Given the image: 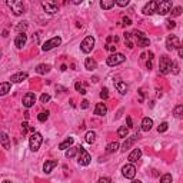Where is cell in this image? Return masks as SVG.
I'll list each match as a JSON object with an SVG mask.
<instances>
[{"instance_id": "obj_36", "label": "cell", "mask_w": 183, "mask_h": 183, "mask_svg": "<svg viewBox=\"0 0 183 183\" xmlns=\"http://www.w3.org/2000/svg\"><path fill=\"white\" fill-rule=\"evenodd\" d=\"M173 182V177L170 173H166V175H163L160 177V183H172Z\"/></svg>"}, {"instance_id": "obj_25", "label": "cell", "mask_w": 183, "mask_h": 183, "mask_svg": "<svg viewBox=\"0 0 183 183\" xmlns=\"http://www.w3.org/2000/svg\"><path fill=\"white\" fill-rule=\"evenodd\" d=\"M137 139H139V135H135V136H133V137H129V139H127V140H126V142L123 143V146H122L123 149H122V150H123V152H126L127 149H130V146L133 145V143H135L136 140H137Z\"/></svg>"}, {"instance_id": "obj_42", "label": "cell", "mask_w": 183, "mask_h": 183, "mask_svg": "<svg viewBox=\"0 0 183 183\" xmlns=\"http://www.w3.org/2000/svg\"><path fill=\"white\" fill-rule=\"evenodd\" d=\"M100 97L103 99V100H106V99L109 97V90L106 89V87H105V89H102V92H100Z\"/></svg>"}, {"instance_id": "obj_7", "label": "cell", "mask_w": 183, "mask_h": 183, "mask_svg": "<svg viewBox=\"0 0 183 183\" xmlns=\"http://www.w3.org/2000/svg\"><path fill=\"white\" fill-rule=\"evenodd\" d=\"M94 47V37L92 36H87V37L83 39V41L80 43V50L83 53H90Z\"/></svg>"}, {"instance_id": "obj_9", "label": "cell", "mask_w": 183, "mask_h": 183, "mask_svg": "<svg viewBox=\"0 0 183 183\" xmlns=\"http://www.w3.org/2000/svg\"><path fill=\"white\" fill-rule=\"evenodd\" d=\"M92 160V156L89 155L86 149H83V147H79V156H77V162L79 164H82V166H87Z\"/></svg>"}, {"instance_id": "obj_55", "label": "cell", "mask_w": 183, "mask_h": 183, "mask_svg": "<svg viewBox=\"0 0 183 183\" xmlns=\"http://www.w3.org/2000/svg\"><path fill=\"white\" fill-rule=\"evenodd\" d=\"M66 69H68V66H66V64H62V68H60V70H62V72H64Z\"/></svg>"}, {"instance_id": "obj_22", "label": "cell", "mask_w": 183, "mask_h": 183, "mask_svg": "<svg viewBox=\"0 0 183 183\" xmlns=\"http://www.w3.org/2000/svg\"><path fill=\"white\" fill-rule=\"evenodd\" d=\"M140 157H142V150H140V149H133L127 159H129L130 162H136V160H139Z\"/></svg>"}, {"instance_id": "obj_6", "label": "cell", "mask_w": 183, "mask_h": 183, "mask_svg": "<svg viewBox=\"0 0 183 183\" xmlns=\"http://www.w3.org/2000/svg\"><path fill=\"white\" fill-rule=\"evenodd\" d=\"M41 7L45 9V11L47 15H56L59 11V6H57L56 2L53 0H46V2H41Z\"/></svg>"}, {"instance_id": "obj_8", "label": "cell", "mask_w": 183, "mask_h": 183, "mask_svg": "<svg viewBox=\"0 0 183 183\" xmlns=\"http://www.w3.org/2000/svg\"><path fill=\"white\" fill-rule=\"evenodd\" d=\"M172 2L170 0H163V2H159V6H157L156 13L160 16L168 15L169 11H172Z\"/></svg>"}, {"instance_id": "obj_34", "label": "cell", "mask_w": 183, "mask_h": 183, "mask_svg": "<svg viewBox=\"0 0 183 183\" xmlns=\"http://www.w3.org/2000/svg\"><path fill=\"white\" fill-rule=\"evenodd\" d=\"M117 135H119L120 137H126V136L129 135V127L120 126V127H119V130H117Z\"/></svg>"}, {"instance_id": "obj_41", "label": "cell", "mask_w": 183, "mask_h": 183, "mask_svg": "<svg viewBox=\"0 0 183 183\" xmlns=\"http://www.w3.org/2000/svg\"><path fill=\"white\" fill-rule=\"evenodd\" d=\"M166 27H168V29H175V27H176V23L173 22L172 19H168V20H166Z\"/></svg>"}, {"instance_id": "obj_15", "label": "cell", "mask_w": 183, "mask_h": 183, "mask_svg": "<svg viewBox=\"0 0 183 183\" xmlns=\"http://www.w3.org/2000/svg\"><path fill=\"white\" fill-rule=\"evenodd\" d=\"M26 41H27L26 33H20V34H17L15 39V46L17 49H23V46L26 45Z\"/></svg>"}, {"instance_id": "obj_37", "label": "cell", "mask_w": 183, "mask_h": 183, "mask_svg": "<svg viewBox=\"0 0 183 183\" xmlns=\"http://www.w3.org/2000/svg\"><path fill=\"white\" fill-rule=\"evenodd\" d=\"M168 129H169L168 122H163V123L159 124V127H157V132H159V133H163V132H166Z\"/></svg>"}, {"instance_id": "obj_43", "label": "cell", "mask_w": 183, "mask_h": 183, "mask_svg": "<svg viewBox=\"0 0 183 183\" xmlns=\"http://www.w3.org/2000/svg\"><path fill=\"white\" fill-rule=\"evenodd\" d=\"M49 100H50V96H49L47 93H43L40 96V102H41V103H47Z\"/></svg>"}, {"instance_id": "obj_14", "label": "cell", "mask_w": 183, "mask_h": 183, "mask_svg": "<svg viewBox=\"0 0 183 183\" xmlns=\"http://www.w3.org/2000/svg\"><path fill=\"white\" fill-rule=\"evenodd\" d=\"M157 6H159V2H157V0L149 2V3H147L145 7H143V15H149L150 16V15H153V13H156Z\"/></svg>"}, {"instance_id": "obj_31", "label": "cell", "mask_w": 183, "mask_h": 183, "mask_svg": "<svg viewBox=\"0 0 183 183\" xmlns=\"http://www.w3.org/2000/svg\"><path fill=\"white\" fill-rule=\"evenodd\" d=\"M16 33L17 34H20V33H24V32H26L27 30V23L26 22H20L19 24H17V26H16Z\"/></svg>"}, {"instance_id": "obj_24", "label": "cell", "mask_w": 183, "mask_h": 183, "mask_svg": "<svg viewBox=\"0 0 183 183\" xmlns=\"http://www.w3.org/2000/svg\"><path fill=\"white\" fill-rule=\"evenodd\" d=\"M0 142H2V146H3V149H6V150H9L10 149V140H9V136L6 135V133H2L0 135Z\"/></svg>"}, {"instance_id": "obj_47", "label": "cell", "mask_w": 183, "mask_h": 183, "mask_svg": "<svg viewBox=\"0 0 183 183\" xmlns=\"http://www.w3.org/2000/svg\"><path fill=\"white\" fill-rule=\"evenodd\" d=\"M80 107H82V109H87V107H89V100H82Z\"/></svg>"}, {"instance_id": "obj_5", "label": "cell", "mask_w": 183, "mask_h": 183, "mask_svg": "<svg viewBox=\"0 0 183 183\" xmlns=\"http://www.w3.org/2000/svg\"><path fill=\"white\" fill-rule=\"evenodd\" d=\"M132 34L135 36V39H136V41H137L139 47H147V46L150 45L149 37H147V36H146L143 32H140V30H135V32H133Z\"/></svg>"}, {"instance_id": "obj_19", "label": "cell", "mask_w": 183, "mask_h": 183, "mask_svg": "<svg viewBox=\"0 0 183 183\" xmlns=\"http://www.w3.org/2000/svg\"><path fill=\"white\" fill-rule=\"evenodd\" d=\"M107 113V107H106L105 103H97L96 107H94V115L97 116H105Z\"/></svg>"}, {"instance_id": "obj_26", "label": "cell", "mask_w": 183, "mask_h": 183, "mask_svg": "<svg viewBox=\"0 0 183 183\" xmlns=\"http://www.w3.org/2000/svg\"><path fill=\"white\" fill-rule=\"evenodd\" d=\"M10 89H11V83L10 82H3L2 85H0V94H2V96L7 94L9 92H10Z\"/></svg>"}, {"instance_id": "obj_23", "label": "cell", "mask_w": 183, "mask_h": 183, "mask_svg": "<svg viewBox=\"0 0 183 183\" xmlns=\"http://www.w3.org/2000/svg\"><path fill=\"white\" fill-rule=\"evenodd\" d=\"M73 143H75V139L73 137H68L66 139V140H64V142H62L59 145V149L60 150H66V149H70L72 147V145H73Z\"/></svg>"}, {"instance_id": "obj_46", "label": "cell", "mask_w": 183, "mask_h": 183, "mask_svg": "<svg viewBox=\"0 0 183 183\" xmlns=\"http://www.w3.org/2000/svg\"><path fill=\"white\" fill-rule=\"evenodd\" d=\"M106 50H109V52H115V53H116V46H113V45H106Z\"/></svg>"}, {"instance_id": "obj_21", "label": "cell", "mask_w": 183, "mask_h": 183, "mask_svg": "<svg viewBox=\"0 0 183 183\" xmlns=\"http://www.w3.org/2000/svg\"><path fill=\"white\" fill-rule=\"evenodd\" d=\"M85 68L87 69V70H94V69H97V63H96V60L92 59V57H87L86 60H85Z\"/></svg>"}, {"instance_id": "obj_28", "label": "cell", "mask_w": 183, "mask_h": 183, "mask_svg": "<svg viewBox=\"0 0 183 183\" xmlns=\"http://www.w3.org/2000/svg\"><path fill=\"white\" fill-rule=\"evenodd\" d=\"M36 72H37L39 75H46V73L50 72V66H49V64L41 63V64H39L37 68H36Z\"/></svg>"}, {"instance_id": "obj_17", "label": "cell", "mask_w": 183, "mask_h": 183, "mask_svg": "<svg viewBox=\"0 0 183 183\" xmlns=\"http://www.w3.org/2000/svg\"><path fill=\"white\" fill-rule=\"evenodd\" d=\"M27 79V73L26 72H20V73H16V75L11 76V83H22Z\"/></svg>"}, {"instance_id": "obj_11", "label": "cell", "mask_w": 183, "mask_h": 183, "mask_svg": "<svg viewBox=\"0 0 183 183\" xmlns=\"http://www.w3.org/2000/svg\"><path fill=\"white\" fill-rule=\"evenodd\" d=\"M179 46H180V41L177 39V36H175V34L168 36V39H166V49L169 52H173L176 49H179Z\"/></svg>"}, {"instance_id": "obj_33", "label": "cell", "mask_w": 183, "mask_h": 183, "mask_svg": "<svg viewBox=\"0 0 183 183\" xmlns=\"http://www.w3.org/2000/svg\"><path fill=\"white\" fill-rule=\"evenodd\" d=\"M76 153H79V147H70V149L64 153V156L68 157V159H72V157H75Z\"/></svg>"}, {"instance_id": "obj_27", "label": "cell", "mask_w": 183, "mask_h": 183, "mask_svg": "<svg viewBox=\"0 0 183 183\" xmlns=\"http://www.w3.org/2000/svg\"><path fill=\"white\" fill-rule=\"evenodd\" d=\"M115 4H116L115 0H102V2H100V7L103 9V10H109V9H112Z\"/></svg>"}, {"instance_id": "obj_35", "label": "cell", "mask_w": 183, "mask_h": 183, "mask_svg": "<svg viewBox=\"0 0 183 183\" xmlns=\"http://www.w3.org/2000/svg\"><path fill=\"white\" fill-rule=\"evenodd\" d=\"M124 41L127 43V47L129 49H133V41H132V33H124Z\"/></svg>"}, {"instance_id": "obj_38", "label": "cell", "mask_w": 183, "mask_h": 183, "mask_svg": "<svg viewBox=\"0 0 183 183\" xmlns=\"http://www.w3.org/2000/svg\"><path fill=\"white\" fill-rule=\"evenodd\" d=\"M170 13H172L173 17H176V16H180V15H182V7H180V6H176V7L172 9V11H170Z\"/></svg>"}, {"instance_id": "obj_54", "label": "cell", "mask_w": 183, "mask_h": 183, "mask_svg": "<svg viewBox=\"0 0 183 183\" xmlns=\"http://www.w3.org/2000/svg\"><path fill=\"white\" fill-rule=\"evenodd\" d=\"M9 36V32L7 30H3V37H7Z\"/></svg>"}, {"instance_id": "obj_57", "label": "cell", "mask_w": 183, "mask_h": 183, "mask_svg": "<svg viewBox=\"0 0 183 183\" xmlns=\"http://www.w3.org/2000/svg\"><path fill=\"white\" fill-rule=\"evenodd\" d=\"M132 183H142V182H140V180H133Z\"/></svg>"}, {"instance_id": "obj_39", "label": "cell", "mask_w": 183, "mask_h": 183, "mask_svg": "<svg viewBox=\"0 0 183 183\" xmlns=\"http://www.w3.org/2000/svg\"><path fill=\"white\" fill-rule=\"evenodd\" d=\"M37 119H39V122H46V120L49 119V112H41V113H39Z\"/></svg>"}, {"instance_id": "obj_30", "label": "cell", "mask_w": 183, "mask_h": 183, "mask_svg": "<svg viewBox=\"0 0 183 183\" xmlns=\"http://www.w3.org/2000/svg\"><path fill=\"white\" fill-rule=\"evenodd\" d=\"M173 116L177 117V119H182L183 117V105H177L173 109Z\"/></svg>"}, {"instance_id": "obj_20", "label": "cell", "mask_w": 183, "mask_h": 183, "mask_svg": "<svg viewBox=\"0 0 183 183\" xmlns=\"http://www.w3.org/2000/svg\"><path fill=\"white\" fill-rule=\"evenodd\" d=\"M152 127H153V120L150 119V117H145V119L142 120V130L149 132Z\"/></svg>"}, {"instance_id": "obj_50", "label": "cell", "mask_w": 183, "mask_h": 183, "mask_svg": "<svg viewBox=\"0 0 183 183\" xmlns=\"http://www.w3.org/2000/svg\"><path fill=\"white\" fill-rule=\"evenodd\" d=\"M97 183H110V179L109 177H100V179L97 180Z\"/></svg>"}, {"instance_id": "obj_1", "label": "cell", "mask_w": 183, "mask_h": 183, "mask_svg": "<svg viewBox=\"0 0 183 183\" xmlns=\"http://www.w3.org/2000/svg\"><path fill=\"white\" fill-rule=\"evenodd\" d=\"M172 66H173V62L169 59L168 56H162L160 57V62H159V70H160L162 75H169V73H172Z\"/></svg>"}, {"instance_id": "obj_18", "label": "cell", "mask_w": 183, "mask_h": 183, "mask_svg": "<svg viewBox=\"0 0 183 183\" xmlns=\"http://www.w3.org/2000/svg\"><path fill=\"white\" fill-rule=\"evenodd\" d=\"M57 166V160H46L45 164H43V170H45L46 173H52V170Z\"/></svg>"}, {"instance_id": "obj_2", "label": "cell", "mask_w": 183, "mask_h": 183, "mask_svg": "<svg viewBox=\"0 0 183 183\" xmlns=\"http://www.w3.org/2000/svg\"><path fill=\"white\" fill-rule=\"evenodd\" d=\"M7 6L11 9L15 16H22L24 13V4L20 0H7Z\"/></svg>"}, {"instance_id": "obj_16", "label": "cell", "mask_w": 183, "mask_h": 183, "mask_svg": "<svg viewBox=\"0 0 183 183\" xmlns=\"http://www.w3.org/2000/svg\"><path fill=\"white\" fill-rule=\"evenodd\" d=\"M113 83H115V87H116V90H117L119 93L124 94L127 92V86H126V83H124L123 80H120V79H115Z\"/></svg>"}, {"instance_id": "obj_45", "label": "cell", "mask_w": 183, "mask_h": 183, "mask_svg": "<svg viewBox=\"0 0 183 183\" xmlns=\"http://www.w3.org/2000/svg\"><path fill=\"white\" fill-rule=\"evenodd\" d=\"M116 4H117V6H120V7H124V6H127V4H129V0H119V2H116Z\"/></svg>"}, {"instance_id": "obj_49", "label": "cell", "mask_w": 183, "mask_h": 183, "mask_svg": "<svg viewBox=\"0 0 183 183\" xmlns=\"http://www.w3.org/2000/svg\"><path fill=\"white\" fill-rule=\"evenodd\" d=\"M22 129H23V133H26L27 130H30V127H29V124L26 123V122H23V124H22Z\"/></svg>"}, {"instance_id": "obj_4", "label": "cell", "mask_w": 183, "mask_h": 183, "mask_svg": "<svg viewBox=\"0 0 183 183\" xmlns=\"http://www.w3.org/2000/svg\"><path fill=\"white\" fill-rule=\"evenodd\" d=\"M126 60V57H124V54H122V53H112L110 56L106 59V63H107V66H119V64H122Z\"/></svg>"}, {"instance_id": "obj_53", "label": "cell", "mask_w": 183, "mask_h": 183, "mask_svg": "<svg viewBox=\"0 0 183 183\" xmlns=\"http://www.w3.org/2000/svg\"><path fill=\"white\" fill-rule=\"evenodd\" d=\"M152 66H153V63H152V59H149V60H147V63H146V68L150 70V69H152Z\"/></svg>"}, {"instance_id": "obj_56", "label": "cell", "mask_w": 183, "mask_h": 183, "mask_svg": "<svg viewBox=\"0 0 183 183\" xmlns=\"http://www.w3.org/2000/svg\"><path fill=\"white\" fill-rule=\"evenodd\" d=\"M73 3H75V4H80V3H82V0H75Z\"/></svg>"}, {"instance_id": "obj_52", "label": "cell", "mask_w": 183, "mask_h": 183, "mask_svg": "<svg viewBox=\"0 0 183 183\" xmlns=\"http://www.w3.org/2000/svg\"><path fill=\"white\" fill-rule=\"evenodd\" d=\"M177 53H179V57H183V43H180L179 49H177Z\"/></svg>"}, {"instance_id": "obj_10", "label": "cell", "mask_w": 183, "mask_h": 183, "mask_svg": "<svg viewBox=\"0 0 183 183\" xmlns=\"http://www.w3.org/2000/svg\"><path fill=\"white\" fill-rule=\"evenodd\" d=\"M60 43H62V39H60L59 36H56V37H52V39H49L47 41H45V43H43V46H41V50H43V52H49V50H52V49L60 46Z\"/></svg>"}, {"instance_id": "obj_29", "label": "cell", "mask_w": 183, "mask_h": 183, "mask_svg": "<svg viewBox=\"0 0 183 183\" xmlns=\"http://www.w3.org/2000/svg\"><path fill=\"white\" fill-rule=\"evenodd\" d=\"M117 150H119V142H112L106 146V152L107 153H115Z\"/></svg>"}, {"instance_id": "obj_3", "label": "cell", "mask_w": 183, "mask_h": 183, "mask_svg": "<svg viewBox=\"0 0 183 183\" xmlns=\"http://www.w3.org/2000/svg\"><path fill=\"white\" fill-rule=\"evenodd\" d=\"M41 143H43V136H41L40 133H37V132H34L33 135L30 136V139H29L30 150H33V152H37L39 147L41 146Z\"/></svg>"}, {"instance_id": "obj_44", "label": "cell", "mask_w": 183, "mask_h": 183, "mask_svg": "<svg viewBox=\"0 0 183 183\" xmlns=\"http://www.w3.org/2000/svg\"><path fill=\"white\" fill-rule=\"evenodd\" d=\"M172 73H173V75H177V73H179V64L176 63V62H173V66H172Z\"/></svg>"}, {"instance_id": "obj_32", "label": "cell", "mask_w": 183, "mask_h": 183, "mask_svg": "<svg viewBox=\"0 0 183 183\" xmlns=\"http://www.w3.org/2000/svg\"><path fill=\"white\" fill-rule=\"evenodd\" d=\"M85 139H86V142L89 143V145H92V143H94V140H96V133H94L93 130L87 132L86 136H85Z\"/></svg>"}, {"instance_id": "obj_51", "label": "cell", "mask_w": 183, "mask_h": 183, "mask_svg": "<svg viewBox=\"0 0 183 183\" xmlns=\"http://www.w3.org/2000/svg\"><path fill=\"white\" fill-rule=\"evenodd\" d=\"M123 24H126V26H130V24H132L130 17H123Z\"/></svg>"}, {"instance_id": "obj_48", "label": "cell", "mask_w": 183, "mask_h": 183, "mask_svg": "<svg viewBox=\"0 0 183 183\" xmlns=\"http://www.w3.org/2000/svg\"><path fill=\"white\" fill-rule=\"evenodd\" d=\"M126 122H127V127H129V129H130V127H133V122H132L130 116H127V117H126Z\"/></svg>"}, {"instance_id": "obj_58", "label": "cell", "mask_w": 183, "mask_h": 183, "mask_svg": "<svg viewBox=\"0 0 183 183\" xmlns=\"http://www.w3.org/2000/svg\"><path fill=\"white\" fill-rule=\"evenodd\" d=\"M3 183H10V182H9V180H3Z\"/></svg>"}, {"instance_id": "obj_40", "label": "cell", "mask_w": 183, "mask_h": 183, "mask_svg": "<svg viewBox=\"0 0 183 183\" xmlns=\"http://www.w3.org/2000/svg\"><path fill=\"white\" fill-rule=\"evenodd\" d=\"M75 87H76V90H77L80 94H86V89H83V87H82V83H80V82H76V83H75Z\"/></svg>"}, {"instance_id": "obj_13", "label": "cell", "mask_w": 183, "mask_h": 183, "mask_svg": "<svg viewBox=\"0 0 183 183\" xmlns=\"http://www.w3.org/2000/svg\"><path fill=\"white\" fill-rule=\"evenodd\" d=\"M36 103V94L32 93V92H29V93H26L24 96H23V106L26 109L32 107V106Z\"/></svg>"}, {"instance_id": "obj_12", "label": "cell", "mask_w": 183, "mask_h": 183, "mask_svg": "<svg viewBox=\"0 0 183 183\" xmlns=\"http://www.w3.org/2000/svg\"><path fill=\"white\" fill-rule=\"evenodd\" d=\"M122 175H123L126 179H135V176H136L135 164H132V163L124 164L123 168H122Z\"/></svg>"}]
</instances>
